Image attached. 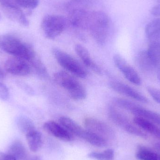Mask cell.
Listing matches in <instances>:
<instances>
[{"label": "cell", "instance_id": "obj_1", "mask_svg": "<svg viewBox=\"0 0 160 160\" xmlns=\"http://www.w3.org/2000/svg\"><path fill=\"white\" fill-rule=\"evenodd\" d=\"M0 49L28 63L37 56L32 47L13 35H0Z\"/></svg>", "mask_w": 160, "mask_h": 160}, {"label": "cell", "instance_id": "obj_2", "mask_svg": "<svg viewBox=\"0 0 160 160\" xmlns=\"http://www.w3.org/2000/svg\"><path fill=\"white\" fill-rule=\"evenodd\" d=\"M110 20L102 11L90 12L88 29L95 41L100 45L105 44L109 34Z\"/></svg>", "mask_w": 160, "mask_h": 160}, {"label": "cell", "instance_id": "obj_3", "mask_svg": "<svg viewBox=\"0 0 160 160\" xmlns=\"http://www.w3.org/2000/svg\"><path fill=\"white\" fill-rule=\"evenodd\" d=\"M53 77L56 83L66 90L73 99L81 101L86 98V90L84 87L71 74L60 71L55 73Z\"/></svg>", "mask_w": 160, "mask_h": 160}, {"label": "cell", "instance_id": "obj_4", "mask_svg": "<svg viewBox=\"0 0 160 160\" xmlns=\"http://www.w3.org/2000/svg\"><path fill=\"white\" fill-rule=\"evenodd\" d=\"M114 105L131 113L135 117L146 118L160 126V114L148 110L129 100L117 98L114 100Z\"/></svg>", "mask_w": 160, "mask_h": 160}, {"label": "cell", "instance_id": "obj_5", "mask_svg": "<svg viewBox=\"0 0 160 160\" xmlns=\"http://www.w3.org/2000/svg\"><path fill=\"white\" fill-rule=\"evenodd\" d=\"M108 115L113 123L123 129L128 133L140 138H147V134L133 123L115 105H111L108 108Z\"/></svg>", "mask_w": 160, "mask_h": 160}, {"label": "cell", "instance_id": "obj_6", "mask_svg": "<svg viewBox=\"0 0 160 160\" xmlns=\"http://www.w3.org/2000/svg\"><path fill=\"white\" fill-rule=\"evenodd\" d=\"M53 56L57 62L63 68L81 78H85L87 76V73L81 64L70 54L57 48H54L52 50Z\"/></svg>", "mask_w": 160, "mask_h": 160}, {"label": "cell", "instance_id": "obj_7", "mask_svg": "<svg viewBox=\"0 0 160 160\" xmlns=\"http://www.w3.org/2000/svg\"><path fill=\"white\" fill-rule=\"evenodd\" d=\"M66 24V20L62 16L48 15L43 18L41 26L46 37L53 39L63 32Z\"/></svg>", "mask_w": 160, "mask_h": 160}, {"label": "cell", "instance_id": "obj_8", "mask_svg": "<svg viewBox=\"0 0 160 160\" xmlns=\"http://www.w3.org/2000/svg\"><path fill=\"white\" fill-rule=\"evenodd\" d=\"M86 129L108 141L114 139L115 136L114 131L107 123L98 118L87 117L83 120Z\"/></svg>", "mask_w": 160, "mask_h": 160}, {"label": "cell", "instance_id": "obj_9", "mask_svg": "<svg viewBox=\"0 0 160 160\" xmlns=\"http://www.w3.org/2000/svg\"><path fill=\"white\" fill-rule=\"evenodd\" d=\"M113 62L117 68L128 81L135 85L142 84V79L137 71L122 56L115 54L113 56Z\"/></svg>", "mask_w": 160, "mask_h": 160}, {"label": "cell", "instance_id": "obj_10", "mask_svg": "<svg viewBox=\"0 0 160 160\" xmlns=\"http://www.w3.org/2000/svg\"><path fill=\"white\" fill-rule=\"evenodd\" d=\"M4 68L9 74L22 77L28 76L32 71L28 62L17 57L8 59L5 62Z\"/></svg>", "mask_w": 160, "mask_h": 160}, {"label": "cell", "instance_id": "obj_11", "mask_svg": "<svg viewBox=\"0 0 160 160\" xmlns=\"http://www.w3.org/2000/svg\"><path fill=\"white\" fill-rule=\"evenodd\" d=\"M110 85L116 92L137 101L143 103H148L149 102L148 98L142 94L123 82L113 80L110 82Z\"/></svg>", "mask_w": 160, "mask_h": 160}, {"label": "cell", "instance_id": "obj_12", "mask_svg": "<svg viewBox=\"0 0 160 160\" xmlns=\"http://www.w3.org/2000/svg\"><path fill=\"white\" fill-rule=\"evenodd\" d=\"M43 128L51 135L62 141L71 142L74 140V135L60 123L52 120L47 121L43 125Z\"/></svg>", "mask_w": 160, "mask_h": 160}, {"label": "cell", "instance_id": "obj_13", "mask_svg": "<svg viewBox=\"0 0 160 160\" xmlns=\"http://www.w3.org/2000/svg\"><path fill=\"white\" fill-rule=\"evenodd\" d=\"M90 12L87 9H77L69 11L68 22L74 28L88 29Z\"/></svg>", "mask_w": 160, "mask_h": 160}, {"label": "cell", "instance_id": "obj_14", "mask_svg": "<svg viewBox=\"0 0 160 160\" xmlns=\"http://www.w3.org/2000/svg\"><path fill=\"white\" fill-rule=\"evenodd\" d=\"M3 12L8 18L22 26L27 27L29 25V21L26 18L21 8L18 5L2 7Z\"/></svg>", "mask_w": 160, "mask_h": 160}, {"label": "cell", "instance_id": "obj_15", "mask_svg": "<svg viewBox=\"0 0 160 160\" xmlns=\"http://www.w3.org/2000/svg\"><path fill=\"white\" fill-rule=\"evenodd\" d=\"M59 122L72 135L83 140L85 138L88 130L81 127L72 118L66 116H62L59 118Z\"/></svg>", "mask_w": 160, "mask_h": 160}, {"label": "cell", "instance_id": "obj_16", "mask_svg": "<svg viewBox=\"0 0 160 160\" xmlns=\"http://www.w3.org/2000/svg\"><path fill=\"white\" fill-rule=\"evenodd\" d=\"M75 51L85 66L97 74H101V69L92 60L90 53L86 48L81 44H77L75 46Z\"/></svg>", "mask_w": 160, "mask_h": 160}, {"label": "cell", "instance_id": "obj_17", "mask_svg": "<svg viewBox=\"0 0 160 160\" xmlns=\"http://www.w3.org/2000/svg\"><path fill=\"white\" fill-rule=\"evenodd\" d=\"M133 122L135 125L146 132L160 139V128L153 122L139 117H134Z\"/></svg>", "mask_w": 160, "mask_h": 160}, {"label": "cell", "instance_id": "obj_18", "mask_svg": "<svg viewBox=\"0 0 160 160\" xmlns=\"http://www.w3.org/2000/svg\"><path fill=\"white\" fill-rule=\"evenodd\" d=\"M136 62L138 66L142 71L145 73H151L157 70L147 51H141L136 56Z\"/></svg>", "mask_w": 160, "mask_h": 160}, {"label": "cell", "instance_id": "obj_19", "mask_svg": "<svg viewBox=\"0 0 160 160\" xmlns=\"http://www.w3.org/2000/svg\"><path fill=\"white\" fill-rule=\"evenodd\" d=\"M145 34L150 43L160 42V18L153 20L146 25Z\"/></svg>", "mask_w": 160, "mask_h": 160}, {"label": "cell", "instance_id": "obj_20", "mask_svg": "<svg viewBox=\"0 0 160 160\" xmlns=\"http://www.w3.org/2000/svg\"><path fill=\"white\" fill-rule=\"evenodd\" d=\"M7 153L17 160H24L28 157L26 148L19 140H16L11 144Z\"/></svg>", "mask_w": 160, "mask_h": 160}, {"label": "cell", "instance_id": "obj_21", "mask_svg": "<svg viewBox=\"0 0 160 160\" xmlns=\"http://www.w3.org/2000/svg\"><path fill=\"white\" fill-rule=\"evenodd\" d=\"M25 135L30 150L33 152L38 151L41 148L43 142L42 134L40 132L35 129Z\"/></svg>", "mask_w": 160, "mask_h": 160}, {"label": "cell", "instance_id": "obj_22", "mask_svg": "<svg viewBox=\"0 0 160 160\" xmlns=\"http://www.w3.org/2000/svg\"><path fill=\"white\" fill-rule=\"evenodd\" d=\"M136 158L139 160H160V154L143 146L139 145L137 148Z\"/></svg>", "mask_w": 160, "mask_h": 160}, {"label": "cell", "instance_id": "obj_23", "mask_svg": "<svg viewBox=\"0 0 160 160\" xmlns=\"http://www.w3.org/2000/svg\"><path fill=\"white\" fill-rule=\"evenodd\" d=\"M29 63L38 77L44 79L48 78L49 74L47 68L38 56H37Z\"/></svg>", "mask_w": 160, "mask_h": 160}, {"label": "cell", "instance_id": "obj_24", "mask_svg": "<svg viewBox=\"0 0 160 160\" xmlns=\"http://www.w3.org/2000/svg\"><path fill=\"white\" fill-rule=\"evenodd\" d=\"M147 51L158 70L160 68V42L150 43Z\"/></svg>", "mask_w": 160, "mask_h": 160}, {"label": "cell", "instance_id": "obj_25", "mask_svg": "<svg viewBox=\"0 0 160 160\" xmlns=\"http://www.w3.org/2000/svg\"><path fill=\"white\" fill-rule=\"evenodd\" d=\"M17 125L20 131L25 135L36 129L32 121L25 116L19 117L17 119Z\"/></svg>", "mask_w": 160, "mask_h": 160}, {"label": "cell", "instance_id": "obj_26", "mask_svg": "<svg viewBox=\"0 0 160 160\" xmlns=\"http://www.w3.org/2000/svg\"><path fill=\"white\" fill-rule=\"evenodd\" d=\"M114 151L112 149H108L103 152H92L88 154V158L96 160H114Z\"/></svg>", "mask_w": 160, "mask_h": 160}, {"label": "cell", "instance_id": "obj_27", "mask_svg": "<svg viewBox=\"0 0 160 160\" xmlns=\"http://www.w3.org/2000/svg\"><path fill=\"white\" fill-rule=\"evenodd\" d=\"M16 2L20 7L29 9H34L39 4L38 0H16Z\"/></svg>", "mask_w": 160, "mask_h": 160}, {"label": "cell", "instance_id": "obj_28", "mask_svg": "<svg viewBox=\"0 0 160 160\" xmlns=\"http://www.w3.org/2000/svg\"><path fill=\"white\" fill-rule=\"evenodd\" d=\"M147 90L153 99L160 104V89L153 86H148Z\"/></svg>", "mask_w": 160, "mask_h": 160}, {"label": "cell", "instance_id": "obj_29", "mask_svg": "<svg viewBox=\"0 0 160 160\" xmlns=\"http://www.w3.org/2000/svg\"><path fill=\"white\" fill-rule=\"evenodd\" d=\"M10 96L9 90L7 87L0 82V100L2 101H7Z\"/></svg>", "mask_w": 160, "mask_h": 160}, {"label": "cell", "instance_id": "obj_30", "mask_svg": "<svg viewBox=\"0 0 160 160\" xmlns=\"http://www.w3.org/2000/svg\"><path fill=\"white\" fill-rule=\"evenodd\" d=\"M17 83L18 86L19 87H20V88H22V90H24V91L27 92L28 94H32V90L28 85L26 84L21 82H18Z\"/></svg>", "mask_w": 160, "mask_h": 160}, {"label": "cell", "instance_id": "obj_31", "mask_svg": "<svg viewBox=\"0 0 160 160\" xmlns=\"http://www.w3.org/2000/svg\"><path fill=\"white\" fill-rule=\"evenodd\" d=\"M150 12L155 17H160V2L153 7L150 10Z\"/></svg>", "mask_w": 160, "mask_h": 160}, {"label": "cell", "instance_id": "obj_32", "mask_svg": "<svg viewBox=\"0 0 160 160\" xmlns=\"http://www.w3.org/2000/svg\"><path fill=\"white\" fill-rule=\"evenodd\" d=\"M0 4L2 7L18 5L16 0H0Z\"/></svg>", "mask_w": 160, "mask_h": 160}, {"label": "cell", "instance_id": "obj_33", "mask_svg": "<svg viewBox=\"0 0 160 160\" xmlns=\"http://www.w3.org/2000/svg\"><path fill=\"white\" fill-rule=\"evenodd\" d=\"M0 160H17L14 157L8 153H3L0 151Z\"/></svg>", "mask_w": 160, "mask_h": 160}, {"label": "cell", "instance_id": "obj_34", "mask_svg": "<svg viewBox=\"0 0 160 160\" xmlns=\"http://www.w3.org/2000/svg\"><path fill=\"white\" fill-rule=\"evenodd\" d=\"M24 160H42V159L38 156H34L32 157H27V158Z\"/></svg>", "mask_w": 160, "mask_h": 160}, {"label": "cell", "instance_id": "obj_35", "mask_svg": "<svg viewBox=\"0 0 160 160\" xmlns=\"http://www.w3.org/2000/svg\"><path fill=\"white\" fill-rule=\"evenodd\" d=\"M154 147L158 151L160 152V142H157L154 144Z\"/></svg>", "mask_w": 160, "mask_h": 160}, {"label": "cell", "instance_id": "obj_36", "mask_svg": "<svg viewBox=\"0 0 160 160\" xmlns=\"http://www.w3.org/2000/svg\"><path fill=\"white\" fill-rule=\"evenodd\" d=\"M5 78V75L2 68L0 67V79H3Z\"/></svg>", "mask_w": 160, "mask_h": 160}, {"label": "cell", "instance_id": "obj_37", "mask_svg": "<svg viewBox=\"0 0 160 160\" xmlns=\"http://www.w3.org/2000/svg\"><path fill=\"white\" fill-rule=\"evenodd\" d=\"M157 77H158V79L160 82V68L157 70Z\"/></svg>", "mask_w": 160, "mask_h": 160}, {"label": "cell", "instance_id": "obj_38", "mask_svg": "<svg viewBox=\"0 0 160 160\" xmlns=\"http://www.w3.org/2000/svg\"><path fill=\"white\" fill-rule=\"evenodd\" d=\"M1 13H0V19H1Z\"/></svg>", "mask_w": 160, "mask_h": 160}, {"label": "cell", "instance_id": "obj_39", "mask_svg": "<svg viewBox=\"0 0 160 160\" xmlns=\"http://www.w3.org/2000/svg\"><path fill=\"white\" fill-rule=\"evenodd\" d=\"M156 1H159V2H160V0H156Z\"/></svg>", "mask_w": 160, "mask_h": 160}]
</instances>
